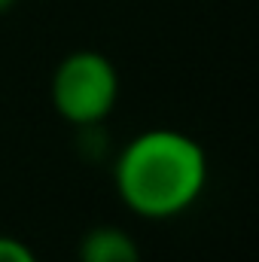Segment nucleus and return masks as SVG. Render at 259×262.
Wrapping results in <instances>:
<instances>
[{
	"instance_id": "nucleus-4",
	"label": "nucleus",
	"mask_w": 259,
	"mask_h": 262,
	"mask_svg": "<svg viewBox=\"0 0 259 262\" xmlns=\"http://www.w3.org/2000/svg\"><path fill=\"white\" fill-rule=\"evenodd\" d=\"M0 262H40V259L25 241H18L12 235H0Z\"/></svg>"
},
{
	"instance_id": "nucleus-3",
	"label": "nucleus",
	"mask_w": 259,
	"mask_h": 262,
	"mask_svg": "<svg viewBox=\"0 0 259 262\" xmlns=\"http://www.w3.org/2000/svg\"><path fill=\"white\" fill-rule=\"evenodd\" d=\"M76 259L79 262H140V244L125 229L95 226L92 232L82 235Z\"/></svg>"
},
{
	"instance_id": "nucleus-1",
	"label": "nucleus",
	"mask_w": 259,
	"mask_h": 262,
	"mask_svg": "<svg viewBox=\"0 0 259 262\" xmlns=\"http://www.w3.org/2000/svg\"><path fill=\"white\" fill-rule=\"evenodd\" d=\"M113 183L122 204L143 220H171L189 210L207 183L201 143L177 128H149L119 149Z\"/></svg>"
},
{
	"instance_id": "nucleus-2",
	"label": "nucleus",
	"mask_w": 259,
	"mask_h": 262,
	"mask_svg": "<svg viewBox=\"0 0 259 262\" xmlns=\"http://www.w3.org/2000/svg\"><path fill=\"white\" fill-rule=\"evenodd\" d=\"M119 101V70L104 52L79 49L64 55L52 73V107L70 125L104 122Z\"/></svg>"
},
{
	"instance_id": "nucleus-5",
	"label": "nucleus",
	"mask_w": 259,
	"mask_h": 262,
	"mask_svg": "<svg viewBox=\"0 0 259 262\" xmlns=\"http://www.w3.org/2000/svg\"><path fill=\"white\" fill-rule=\"evenodd\" d=\"M15 3H18V0H0V15H3V12H9Z\"/></svg>"
}]
</instances>
